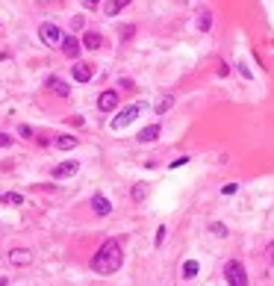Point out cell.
Masks as SVG:
<instances>
[{"instance_id":"cell-10","label":"cell","mask_w":274,"mask_h":286,"mask_svg":"<svg viewBox=\"0 0 274 286\" xmlns=\"http://www.w3.org/2000/svg\"><path fill=\"white\" fill-rule=\"evenodd\" d=\"M48 89L53 92V95H59V97H68V95H71L68 83H65V80H59V77H48Z\"/></svg>"},{"instance_id":"cell-2","label":"cell","mask_w":274,"mask_h":286,"mask_svg":"<svg viewBox=\"0 0 274 286\" xmlns=\"http://www.w3.org/2000/svg\"><path fill=\"white\" fill-rule=\"evenodd\" d=\"M144 109H147V104H142V100H136V104H130V107H124L118 112V115H115V118L109 121V127H112V130L118 133V130H124V127H130L133 121L139 118V115H142Z\"/></svg>"},{"instance_id":"cell-21","label":"cell","mask_w":274,"mask_h":286,"mask_svg":"<svg viewBox=\"0 0 274 286\" xmlns=\"http://www.w3.org/2000/svg\"><path fill=\"white\" fill-rule=\"evenodd\" d=\"M209 230H213L215 236H227V227H224V224H221V221H215V224H213V227H209Z\"/></svg>"},{"instance_id":"cell-14","label":"cell","mask_w":274,"mask_h":286,"mask_svg":"<svg viewBox=\"0 0 274 286\" xmlns=\"http://www.w3.org/2000/svg\"><path fill=\"white\" fill-rule=\"evenodd\" d=\"M100 45H103V36H100V33H86L83 36V48L86 50H97Z\"/></svg>"},{"instance_id":"cell-12","label":"cell","mask_w":274,"mask_h":286,"mask_svg":"<svg viewBox=\"0 0 274 286\" xmlns=\"http://www.w3.org/2000/svg\"><path fill=\"white\" fill-rule=\"evenodd\" d=\"M130 6V0H107V6H103V15L107 18H115L121 9H127Z\"/></svg>"},{"instance_id":"cell-13","label":"cell","mask_w":274,"mask_h":286,"mask_svg":"<svg viewBox=\"0 0 274 286\" xmlns=\"http://www.w3.org/2000/svg\"><path fill=\"white\" fill-rule=\"evenodd\" d=\"M159 133H162V127H159V124H147V127H144V130L136 136V139H139V142H154V139H159Z\"/></svg>"},{"instance_id":"cell-25","label":"cell","mask_w":274,"mask_h":286,"mask_svg":"<svg viewBox=\"0 0 274 286\" xmlns=\"http://www.w3.org/2000/svg\"><path fill=\"white\" fill-rule=\"evenodd\" d=\"M162 239H165V227H159V230H156V245H162Z\"/></svg>"},{"instance_id":"cell-8","label":"cell","mask_w":274,"mask_h":286,"mask_svg":"<svg viewBox=\"0 0 274 286\" xmlns=\"http://www.w3.org/2000/svg\"><path fill=\"white\" fill-rule=\"evenodd\" d=\"M9 262H12V265H30V262H33V251L30 248H12L9 251Z\"/></svg>"},{"instance_id":"cell-20","label":"cell","mask_w":274,"mask_h":286,"mask_svg":"<svg viewBox=\"0 0 274 286\" xmlns=\"http://www.w3.org/2000/svg\"><path fill=\"white\" fill-rule=\"evenodd\" d=\"M0 201L15 203V207H18V203H24V198H21V195H15V192H9V195H0Z\"/></svg>"},{"instance_id":"cell-18","label":"cell","mask_w":274,"mask_h":286,"mask_svg":"<svg viewBox=\"0 0 274 286\" xmlns=\"http://www.w3.org/2000/svg\"><path fill=\"white\" fill-rule=\"evenodd\" d=\"M171 107H174V95H162V100L156 104V115H162V112H168Z\"/></svg>"},{"instance_id":"cell-9","label":"cell","mask_w":274,"mask_h":286,"mask_svg":"<svg viewBox=\"0 0 274 286\" xmlns=\"http://www.w3.org/2000/svg\"><path fill=\"white\" fill-rule=\"evenodd\" d=\"M115 107H118V92H103L97 97V109L100 112H112Z\"/></svg>"},{"instance_id":"cell-16","label":"cell","mask_w":274,"mask_h":286,"mask_svg":"<svg viewBox=\"0 0 274 286\" xmlns=\"http://www.w3.org/2000/svg\"><path fill=\"white\" fill-rule=\"evenodd\" d=\"M53 145H56L59 151H74V148L80 145V139H77V136H59V139H56Z\"/></svg>"},{"instance_id":"cell-4","label":"cell","mask_w":274,"mask_h":286,"mask_svg":"<svg viewBox=\"0 0 274 286\" xmlns=\"http://www.w3.org/2000/svg\"><path fill=\"white\" fill-rule=\"evenodd\" d=\"M38 36H41V42H45L48 48H59L62 38H65L56 24H41V27H38Z\"/></svg>"},{"instance_id":"cell-7","label":"cell","mask_w":274,"mask_h":286,"mask_svg":"<svg viewBox=\"0 0 274 286\" xmlns=\"http://www.w3.org/2000/svg\"><path fill=\"white\" fill-rule=\"evenodd\" d=\"M59 48H62V53H65L68 59H77V56H80V48H83V42H77L74 36H65Z\"/></svg>"},{"instance_id":"cell-5","label":"cell","mask_w":274,"mask_h":286,"mask_svg":"<svg viewBox=\"0 0 274 286\" xmlns=\"http://www.w3.org/2000/svg\"><path fill=\"white\" fill-rule=\"evenodd\" d=\"M71 77L77 83H89L92 77H95V65H89V62H77L71 68Z\"/></svg>"},{"instance_id":"cell-23","label":"cell","mask_w":274,"mask_h":286,"mask_svg":"<svg viewBox=\"0 0 274 286\" xmlns=\"http://www.w3.org/2000/svg\"><path fill=\"white\" fill-rule=\"evenodd\" d=\"M12 145V136L9 133H0V148H9Z\"/></svg>"},{"instance_id":"cell-17","label":"cell","mask_w":274,"mask_h":286,"mask_svg":"<svg viewBox=\"0 0 274 286\" xmlns=\"http://www.w3.org/2000/svg\"><path fill=\"white\" fill-rule=\"evenodd\" d=\"M198 30H201V33H209V30H213V15L209 12L198 15Z\"/></svg>"},{"instance_id":"cell-6","label":"cell","mask_w":274,"mask_h":286,"mask_svg":"<svg viewBox=\"0 0 274 286\" xmlns=\"http://www.w3.org/2000/svg\"><path fill=\"white\" fill-rule=\"evenodd\" d=\"M77 171H80V162H77V159H68V162H62V166L53 168V177H56V180H65V177H74Z\"/></svg>"},{"instance_id":"cell-26","label":"cell","mask_w":274,"mask_h":286,"mask_svg":"<svg viewBox=\"0 0 274 286\" xmlns=\"http://www.w3.org/2000/svg\"><path fill=\"white\" fill-rule=\"evenodd\" d=\"M18 133H21V136H27V139H30V136H33V130H30V127H27V124H21V130H18Z\"/></svg>"},{"instance_id":"cell-1","label":"cell","mask_w":274,"mask_h":286,"mask_svg":"<svg viewBox=\"0 0 274 286\" xmlns=\"http://www.w3.org/2000/svg\"><path fill=\"white\" fill-rule=\"evenodd\" d=\"M121 262H124V251H121V245L115 242V239H107V242L97 248V254L92 257V269H95L97 274H115L121 269Z\"/></svg>"},{"instance_id":"cell-19","label":"cell","mask_w":274,"mask_h":286,"mask_svg":"<svg viewBox=\"0 0 274 286\" xmlns=\"http://www.w3.org/2000/svg\"><path fill=\"white\" fill-rule=\"evenodd\" d=\"M144 195H147V186H144V183H136V186H133V201H144Z\"/></svg>"},{"instance_id":"cell-11","label":"cell","mask_w":274,"mask_h":286,"mask_svg":"<svg viewBox=\"0 0 274 286\" xmlns=\"http://www.w3.org/2000/svg\"><path fill=\"white\" fill-rule=\"evenodd\" d=\"M92 210H95L97 215H109L112 213V203H109V198H103V195L97 192L95 198H92Z\"/></svg>"},{"instance_id":"cell-28","label":"cell","mask_w":274,"mask_h":286,"mask_svg":"<svg viewBox=\"0 0 274 286\" xmlns=\"http://www.w3.org/2000/svg\"><path fill=\"white\" fill-rule=\"evenodd\" d=\"M268 260H271V265H274V242L268 245Z\"/></svg>"},{"instance_id":"cell-29","label":"cell","mask_w":274,"mask_h":286,"mask_svg":"<svg viewBox=\"0 0 274 286\" xmlns=\"http://www.w3.org/2000/svg\"><path fill=\"white\" fill-rule=\"evenodd\" d=\"M6 283H9V280H6V277H0V286H6Z\"/></svg>"},{"instance_id":"cell-24","label":"cell","mask_w":274,"mask_h":286,"mask_svg":"<svg viewBox=\"0 0 274 286\" xmlns=\"http://www.w3.org/2000/svg\"><path fill=\"white\" fill-rule=\"evenodd\" d=\"M186 162H189V156H180V159H174V162H171V168H183Z\"/></svg>"},{"instance_id":"cell-3","label":"cell","mask_w":274,"mask_h":286,"mask_svg":"<svg viewBox=\"0 0 274 286\" xmlns=\"http://www.w3.org/2000/svg\"><path fill=\"white\" fill-rule=\"evenodd\" d=\"M224 274H227V283L230 286H248V274H245V265L242 262H227V269H224Z\"/></svg>"},{"instance_id":"cell-15","label":"cell","mask_w":274,"mask_h":286,"mask_svg":"<svg viewBox=\"0 0 274 286\" xmlns=\"http://www.w3.org/2000/svg\"><path fill=\"white\" fill-rule=\"evenodd\" d=\"M198 272H201L198 260H186V262H183V280H195V277H198Z\"/></svg>"},{"instance_id":"cell-27","label":"cell","mask_w":274,"mask_h":286,"mask_svg":"<svg viewBox=\"0 0 274 286\" xmlns=\"http://www.w3.org/2000/svg\"><path fill=\"white\" fill-rule=\"evenodd\" d=\"M86 3V9H97V0H83Z\"/></svg>"},{"instance_id":"cell-22","label":"cell","mask_w":274,"mask_h":286,"mask_svg":"<svg viewBox=\"0 0 274 286\" xmlns=\"http://www.w3.org/2000/svg\"><path fill=\"white\" fill-rule=\"evenodd\" d=\"M236 183H227V186H221V195H236Z\"/></svg>"}]
</instances>
